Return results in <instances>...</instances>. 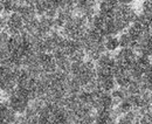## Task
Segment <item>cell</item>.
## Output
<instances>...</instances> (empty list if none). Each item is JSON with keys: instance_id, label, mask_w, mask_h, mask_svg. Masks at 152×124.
Returning a JSON list of instances; mask_svg holds the SVG:
<instances>
[{"instance_id": "cell-11", "label": "cell", "mask_w": 152, "mask_h": 124, "mask_svg": "<svg viewBox=\"0 0 152 124\" xmlns=\"http://www.w3.org/2000/svg\"><path fill=\"white\" fill-rule=\"evenodd\" d=\"M6 26V18L2 17V14L0 13V32H2V29H5Z\"/></svg>"}, {"instance_id": "cell-8", "label": "cell", "mask_w": 152, "mask_h": 124, "mask_svg": "<svg viewBox=\"0 0 152 124\" xmlns=\"http://www.w3.org/2000/svg\"><path fill=\"white\" fill-rule=\"evenodd\" d=\"M139 118H140L139 111L136 110V109H133L131 111H129V112L122 115V116L118 118L117 123L118 124H138L139 123Z\"/></svg>"}, {"instance_id": "cell-2", "label": "cell", "mask_w": 152, "mask_h": 124, "mask_svg": "<svg viewBox=\"0 0 152 124\" xmlns=\"http://www.w3.org/2000/svg\"><path fill=\"white\" fill-rule=\"evenodd\" d=\"M32 101L33 100H32L31 94L27 90L19 88V87H17L13 91H11L7 98L8 104L15 114H25L26 110L31 106Z\"/></svg>"}, {"instance_id": "cell-5", "label": "cell", "mask_w": 152, "mask_h": 124, "mask_svg": "<svg viewBox=\"0 0 152 124\" xmlns=\"http://www.w3.org/2000/svg\"><path fill=\"white\" fill-rule=\"evenodd\" d=\"M38 61L43 74H52L57 70L56 61L52 53H38Z\"/></svg>"}, {"instance_id": "cell-4", "label": "cell", "mask_w": 152, "mask_h": 124, "mask_svg": "<svg viewBox=\"0 0 152 124\" xmlns=\"http://www.w3.org/2000/svg\"><path fill=\"white\" fill-rule=\"evenodd\" d=\"M5 32L8 35H18L25 32V21L18 13H12L6 18Z\"/></svg>"}, {"instance_id": "cell-6", "label": "cell", "mask_w": 152, "mask_h": 124, "mask_svg": "<svg viewBox=\"0 0 152 124\" xmlns=\"http://www.w3.org/2000/svg\"><path fill=\"white\" fill-rule=\"evenodd\" d=\"M0 118H2L5 122L10 124H14L17 121V114L13 111V109L10 106L7 101L0 100Z\"/></svg>"}, {"instance_id": "cell-7", "label": "cell", "mask_w": 152, "mask_h": 124, "mask_svg": "<svg viewBox=\"0 0 152 124\" xmlns=\"http://www.w3.org/2000/svg\"><path fill=\"white\" fill-rule=\"evenodd\" d=\"M118 0H99L98 2V12L107 15H114V12L118 5Z\"/></svg>"}, {"instance_id": "cell-15", "label": "cell", "mask_w": 152, "mask_h": 124, "mask_svg": "<svg viewBox=\"0 0 152 124\" xmlns=\"http://www.w3.org/2000/svg\"><path fill=\"white\" fill-rule=\"evenodd\" d=\"M150 59H151V60H152V54H151V56H150Z\"/></svg>"}, {"instance_id": "cell-12", "label": "cell", "mask_w": 152, "mask_h": 124, "mask_svg": "<svg viewBox=\"0 0 152 124\" xmlns=\"http://www.w3.org/2000/svg\"><path fill=\"white\" fill-rule=\"evenodd\" d=\"M134 1L136 0H118V2L122 5H132Z\"/></svg>"}, {"instance_id": "cell-3", "label": "cell", "mask_w": 152, "mask_h": 124, "mask_svg": "<svg viewBox=\"0 0 152 124\" xmlns=\"http://www.w3.org/2000/svg\"><path fill=\"white\" fill-rule=\"evenodd\" d=\"M116 60V65L126 69H130L134 65L137 59V52L132 48H121L114 55Z\"/></svg>"}, {"instance_id": "cell-1", "label": "cell", "mask_w": 152, "mask_h": 124, "mask_svg": "<svg viewBox=\"0 0 152 124\" xmlns=\"http://www.w3.org/2000/svg\"><path fill=\"white\" fill-rule=\"evenodd\" d=\"M19 69L7 63H0V91L10 94L17 88Z\"/></svg>"}, {"instance_id": "cell-14", "label": "cell", "mask_w": 152, "mask_h": 124, "mask_svg": "<svg viewBox=\"0 0 152 124\" xmlns=\"http://www.w3.org/2000/svg\"><path fill=\"white\" fill-rule=\"evenodd\" d=\"M150 32H151V34H152V23H151V26H150Z\"/></svg>"}, {"instance_id": "cell-13", "label": "cell", "mask_w": 152, "mask_h": 124, "mask_svg": "<svg viewBox=\"0 0 152 124\" xmlns=\"http://www.w3.org/2000/svg\"><path fill=\"white\" fill-rule=\"evenodd\" d=\"M17 1H19V2H25V1H27V0H17Z\"/></svg>"}, {"instance_id": "cell-10", "label": "cell", "mask_w": 152, "mask_h": 124, "mask_svg": "<svg viewBox=\"0 0 152 124\" xmlns=\"http://www.w3.org/2000/svg\"><path fill=\"white\" fill-rule=\"evenodd\" d=\"M104 47L107 52H117L119 49V40L118 36L116 35H109L105 37L104 40Z\"/></svg>"}, {"instance_id": "cell-9", "label": "cell", "mask_w": 152, "mask_h": 124, "mask_svg": "<svg viewBox=\"0 0 152 124\" xmlns=\"http://www.w3.org/2000/svg\"><path fill=\"white\" fill-rule=\"evenodd\" d=\"M142 88L143 91H152V63L144 70V75L142 79Z\"/></svg>"}]
</instances>
